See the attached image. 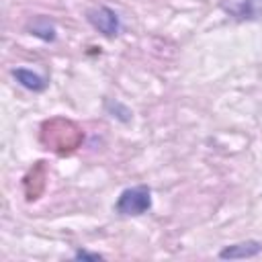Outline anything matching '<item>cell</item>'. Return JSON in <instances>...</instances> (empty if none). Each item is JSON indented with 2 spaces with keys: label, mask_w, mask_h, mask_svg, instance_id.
<instances>
[{
  "label": "cell",
  "mask_w": 262,
  "mask_h": 262,
  "mask_svg": "<svg viewBox=\"0 0 262 262\" xmlns=\"http://www.w3.org/2000/svg\"><path fill=\"white\" fill-rule=\"evenodd\" d=\"M43 139L47 141V145H51V149L68 151L80 143L82 133L74 123L63 121V119H55V121L43 125Z\"/></svg>",
  "instance_id": "cell-1"
},
{
  "label": "cell",
  "mask_w": 262,
  "mask_h": 262,
  "mask_svg": "<svg viewBox=\"0 0 262 262\" xmlns=\"http://www.w3.org/2000/svg\"><path fill=\"white\" fill-rule=\"evenodd\" d=\"M149 207H151V190L145 184L125 188L115 203V211L123 217L143 215L145 211H149Z\"/></svg>",
  "instance_id": "cell-2"
},
{
  "label": "cell",
  "mask_w": 262,
  "mask_h": 262,
  "mask_svg": "<svg viewBox=\"0 0 262 262\" xmlns=\"http://www.w3.org/2000/svg\"><path fill=\"white\" fill-rule=\"evenodd\" d=\"M86 18L88 23L98 31L102 33L104 37H115L119 33V16L115 10L106 8V6H98V8H92L86 12Z\"/></svg>",
  "instance_id": "cell-3"
},
{
  "label": "cell",
  "mask_w": 262,
  "mask_h": 262,
  "mask_svg": "<svg viewBox=\"0 0 262 262\" xmlns=\"http://www.w3.org/2000/svg\"><path fill=\"white\" fill-rule=\"evenodd\" d=\"M221 6L237 20H254L262 14V0H221Z\"/></svg>",
  "instance_id": "cell-4"
},
{
  "label": "cell",
  "mask_w": 262,
  "mask_h": 262,
  "mask_svg": "<svg viewBox=\"0 0 262 262\" xmlns=\"http://www.w3.org/2000/svg\"><path fill=\"white\" fill-rule=\"evenodd\" d=\"M262 252V244L260 242H242V244H233V246H227L219 252V258L223 260H235V258H252L256 254Z\"/></svg>",
  "instance_id": "cell-5"
},
{
  "label": "cell",
  "mask_w": 262,
  "mask_h": 262,
  "mask_svg": "<svg viewBox=\"0 0 262 262\" xmlns=\"http://www.w3.org/2000/svg\"><path fill=\"white\" fill-rule=\"evenodd\" d=\"M12 76L16 78V82H18L20 86H25V88H29V90L39 92V90H45V88H47L45 78L39 76V74H35V72H31V70H27V68L12 70Z\"/></svg>",
  "instance_id": "cell-6"
},
{
  "label": "cell",
  "mask_w": 262,
  "mask_h": 262,
  "mask_svg": "<svg viewBox=\"0 0 262 262\" xmlns=\"http://www.w3.org/2000/svg\"><path fill=\"white\" fill-rule=\"evenodd\" d=\"M76 258H94V260H96V258H100V256H98V254H88V252H78Z\"/></svg>",
  "instance_id": "cell-7"
}]
</instances>
